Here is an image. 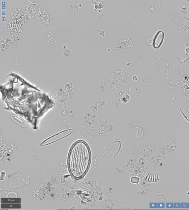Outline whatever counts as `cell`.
I'll list each match as a JSON object with an SVG mask.
<instances>
[{"mask_svg": "<svg viewBox=\"0 0 189 210\" xmlns=\"http://www.w3.org/2000/svg\"><path fill=\"white\" fill-rule=\"evenodd\" d=\"M164 37V33L160 31L158 32L154 38L153 42V46L156 49L158 48L162 44Z\"/></svg>", "mask_w": 189, "mask_h": 210, "instance_id": "cell-2", "label": "cell"}, {"mask_svg": "<svg viewBox=\"0 0 189 210\" xmlns=\"http://www.w3.org/2000/svg\"><path fill=\"white\" fill-rule=\"evenodd\" d=\"M183 205H184V207H181V208H184V207H186V208H188V207H187L186 206V204H183Z\"/></svg>", "mask_w": 189, "mask_h": 210, "instance_id": "cell-4", "label": "cell"}, {"mask_svg": "<svg viewBox=\"0 0 189 210\" xmlns=\"http://www.w3.org/2000/svg\"><path fill=\"white\" fill-rule=\"evenodd\" d=\"M91 153L88 145L82 140L72 145L69 152L68 165L72 176L76 179L83 178L89 170Z\"/></svg>", "mask_w": 189, "mask_h": 210, "instance_id": "cell-1", "label": "cell"}, {"mask_svg": "<svg viewBox=\"0 0 189 210\" xmlns=\"http://www.w3.org/2000/svg\"><path fill=\"white\" fill-rule=\"evenodd\" d=\"M167 204H168V205H169V206H167V208H170V207L171 208H173V207H172L171 206V203H167Z\"/></svg>", "mask_w": 189, "mask_h": 210, "instance_id": "cell-3", "label": "cell"}]
</instances>
